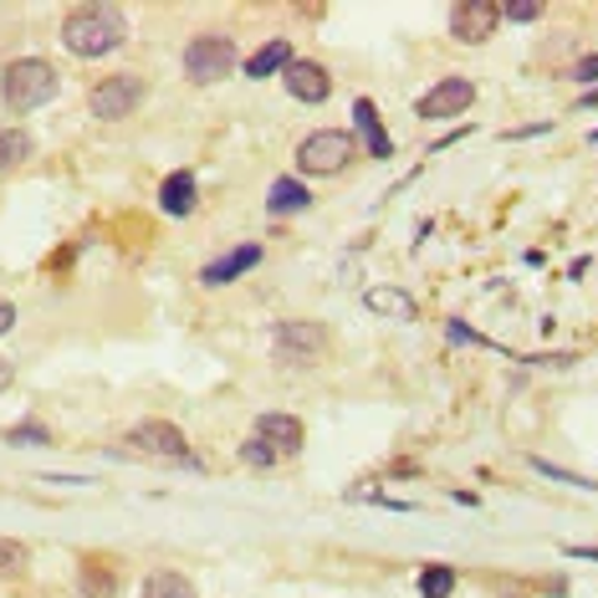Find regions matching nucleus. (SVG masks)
<instances>
[{
	"instance_id": "nucleus-23",
	"label": "nucleus",
	"mask_w": 598,
	"mask_h": 598,
	"mask_svg": "<svg viewBox=\"0 0 598 598\" xmlns=\"http://www.w3.org/2000/svg\"><path fill=\"white\" fill-rule=\"evenodd\" d=\"M31 553L21 543H11V537H0V578H11V573H27Z\"/></svg>"
},
{
	"instance_id": "nucleus-8",
	"label": "nucleus",
	"mask_w": 598,
	"mask_h": 598,
	"mask_svg": "<svg viewBox=\"0 0 598 598\" xmlns=\"http://www.w3.org/2000/svg\"><path fill=\"white\" fill-rule=\"evenodd\" d=\"M496 21H502V6L496 0H461L451 11V37L465 41V47H476V41L496 37Z\"/></svg>"
},
{
	"instance_id": "nucleus-21",
	"label": "nucleus",
	"mask_w": 598,
	"mask_h": 598,
	"mask_svg": "<svg viewBox=\"0 0 598 598\" xmlns=\"http://www.w3.org/2000/svg\"><path fill=\"white\" fill-rule=\"evenodd\" d=\"M113 588H118V578H113L103 563H82V594L87 598H113Z\"/></svg>"
},
{
	"instance_id": "nucleus-16",
	"label": "nucleus",
	"mask_w": 598,
	"mask_h": 598,
	"mask_svg": "<svg viewBox=\"0 0 598 598\" xmlns=\"http://www.w3.org/2000/svg\"><path fill=\"white\" fill-rule=\"evenodd\" d=\"M369 312H379V318H414V297L410 292H399V287H369Z\"/></svg>"
},
{
	"instance_id": "nucleus-22",
	"label": "nucleus",
	"mask_w": 598,
	"mask_h": 598,
	"mask_svg": "<svg viewBox=\"0 0 598 598\" xmlns=\"http://www.w3.org/2000/svg\"><path fill=\"white\" fill-rule=\"evenodd\" d=\"M240 461L251 465V471H271V465H277V451H271L261 435H251L246 445H240Z\"/></svg>"
},
{
	"instance_id": "nucleus-29",
	"label": "nucleus",
	"mask_w": 598,
	"mask_h": 598,
	"mask_svg": "<svg viewBox=\"0 0 598 598\" xmlns=\"http://www.w3.org/2000/svg\"><path fill=\"white\" fill-rule=\"evenodd\" d=\"M578 107H598V93H588V97H584V103H578Z\"/></svg>"
},
{
	"instance_id": "nucleus-5",
	"label": "nucleus",
	"mask_w": 598,
	"mask_h": 598,
	"mask_svg": "<svg viewBox=\"0 0 598 598\" xmlns=\"http://www.w3.org/2000/svg\"><path fill=\"white\" fill-rule=\"evenodd\" d=\"M144 97H148V87H144V78H138V72H113V78H103L93 87L87 107H93V118L118 123V118H128V113H138V103H144Z\"/></svg>"
},
{
	"instance_id": "nucleus-24",
	"label": "nucleus",
	"mask_w": 598,
	"mask_h": 598,
	"mask_svg": "<svg viewBox=\"0 0 598 598\" xmlns=\"http://www.w3.org/2000/svg\"><path fill=\"white\" fill-rule=\"evenodd\" d=\"M6 440H11V445H47V440H52V435H47V430H41V425H16Z\"/></svg>"
},
{
	"instance_id": "nucleus-27",
	"label": "nucleus",
	"mask_w": 598,
	"mask_h": 598,
	"mask_svg": "<svg viewBox=\"0 0 598 598\" xmlns=\"http://www.w3.org/2000/svg\"><path fill=\"white\" fill-rule=\"evenodd\" d=\"M11 328H16V307L0 302V332H11Z\"/></svg>"
},
{
	"instance_id": "nucleus-13",
	"label": "nucleus",
	"mask_w": 598,
	"mask_h": 598,
	"mask_svg": "<svg viewBox=\"0 0 598 598\" xmlns=\"http://www.w3.org/2000/svg\"><path fill=\"white\" fill-rule=\"evenodd\" d=\"M195 205H199V189H195V174L189 169L169 174V179L159 185V210L164 215H195Z\"/></svg>"
},
{
	"instance_id": "nucleus-28",
	"label": "nucleus",
	"mask_w": 598,
	"mask_h": 598,
	"mask_svg": "<svg viewBox=\"0 0 598 598\" xmlns=\"http://www.w3.org/2000/svg\"><path fill=\"white\" fill-rule=\"evenodd\" d=\"M11 379H16V369H11V359L0 353V389H11Z\"/></svg>"
},
{
	"instance_id": "nucleus-2",
	"label": "nucleus",
	"mask_w": 598,
	"mask_h": 598,
	"mask_svg": "<svg viewBox=\"0 0 598 598\" xmlns=\"http://www.w3.org/2000/svg\"><path fill=\"white\" fill-rule=\"evenodd\" d=\"M56 87H62V78H56V66L41 62V56H21V62H11L6 66V78H0L6 107H16V113H37V107H47L56 97Z\"/></svg>"
},
{
	"instance_id": "nucleus-30",
	"label": "nucleus",
	"mask_w": 598,
	"mask_h": 598,
	"mask_svg": "<svg viewBox=\"0 0 598 598\" xmlns=\"http://www.w3.org/2000/svg\"><path fill=\"white\" fill-rule=\"evenodd\" d=\"M502 598H527V594H502Z\"/></svg>"
},
{
	"instance_id": "nucleus-10",
	"label": "nucleus",
	"mask_w": 598,
	"mask_h": 598,
	"mask_svg": "<svg viewBox=\"0 0 598 598\" xmlns=\"http://www.w3.org/2000/svg\"><path fill=\"white\" fill-rule=\"evenodd\" d=\"M281 82H287V93L297 103H328V93H332V78L322 62H292L281 72Z\"/></svg>"
},
{
	"instance_id": "nucleus-18",
	"label": "nucleus",
	"mask_w": 598,
	"mask_h": 598,
	"mask_svg": "<svg viewBox=\"0 0 598 598\" xmlns=\"http://www.w3.org/2000/svg\"><path fill=\"white\" fill-rule=\"evenodd\" d=\"M451 594H455L451 563H425V568H420V598H451Z\"/></svg>"
},
{
	"instance_id": "nucleus-15",
	"label": "nucleus",
	"mask_w": 598,
	"mask_h": 598,
	"mask_svg": "<svg viewBox=\"0 0 598 598\" xmlns=\"http://www.w3.org/2000/svg\"><path fill=\"white\" fill-rule=\"evenodd\" d=\"M297 56H292V47H287V41H266L261 52L251 56V62H246V78L251 82H266V78H277V72H287V66H292Z\"/></svg>"
},
{
	"instance_id": "nucleus-11",
	"label": "nucleus",
	"mask_w": 598,
	"mask_h": 598,
	"mask_svg": "<svg viewBox=\"0 0 598 598\" xmlns=\"http://www.w3.org/2000/svg\"><path fill=\"white\" fill-rule=\"evenodd\" d=\"M261 246H240V251H230V256H220V261H210L205 271H199V281L205 287H230L236 277H246L251 266H261Z\"/></svg>"
},
{
	"instance_id": "nucleus-3",
	"label": "nucleus",
	"mask_w": 598,
	"mask_h": 598,
	"mask_svg": "<svg viewBox=\"0 0 598 598\" xmlns=\"http://www.w3.org/2000/svg\"><path fill=\"white\" fill-rule=\"evenodd\" d=\"M348 159H359V138L343 128H318L297 144V169L302 174H343Z\"/></svg>"
},
{
	"instance_id": "nucleus-1",
	"label": "nucleus",
	"mask_w": 598,
	"mask_h": 598,
	"mask_svg": "<svg viewBox=\"0 0 598 598\" xmlns=\"http://www.w3.org/2000/svg\"><path fill=\"white\" fill-rule=\"evenodd\" d=\"M62 41L66 52L78 56H107L128 41V21H123L118 6H78L62 21Z\"/></svg>"
},
{
	"instance_id": "nucleus-6",
	"label": "nucleus",
	"mask_w": 598,
	"mask_h": 598,
	"mask_svg": "<svg viewBox=\"0 0 598 598\" xmlns=\"http://www.w3.org/2000/svg\"><path fill=\"white\" fill-rule=\"evenodd\" d=\"M328 353V328L312 318H287L277 322V359L292 363V369H307Z\"/></svg>"
},
{
	"instance_id": "nucleus-14",
	"label": "nucleus",
	"mask_w": 598,
	"mask_h": 598,
	"mask_svg": "<svg viewBox=\"0 0 598 598\" xmlns=\"http://www.w3.org/2000/svg\"><path fill=\"white\" fill-rule=\"evenodd\" d=\"M353 128L363 133V144H369L373 159H389V154H394V144H389L384 123H379V107H373L369 97H359V103H353Z\"/></svg>"
},
{
	"instance_id": "nucleus-7",
	"label": "nucleus",
	"mask_w": 598,
	"mask_h": 598,
	"mask_svg": "<svg viewBox=\"0 0 598 598\" xmlns=\"http://www.w3.org/2000/svg\"><path fill=\"white\" fill-rule=\"evenodd\" d=\"M471 103H476V82H471V78H440L435 87L420 97L414 113L435 123V118H455V113H465Z\"/></svg>"
},
{
	"instance_id": "nucleus-20",
	"label": "nucleus",
	"mask_w": 598,
	"mask_h": 598,
	"mask_svg": "<svg viewBox=\"0 0 598 598\" xmlns=\"http://www.w3.org/2000/svg\"><path fill=\"white\" fill-rule=\"evenodd\" d=\"M144 598H199V594L179 578V573H154V578L144 584Z\"/></svg>"
},
{
	"instance_id": "nucleus-9",
	"label": "nucleus",
	"mask_w": 598,
	"mask_h": 598,
	"mask_svg": "<svg viewBox=\"0 0 598 598\" xmlns=\"http://www.w3.org/2000/svg\"><path fill=\"white\" fill-rule=\"evenodd\" d=\"M128 445H138L144 455H164V461H179V465L189 461V440L179 435L169 420H148V425H138V430L128 435ZM189 465H195V461H189Z\"/></svg>"
},
{
	"instance_id": "nucleus-19",
	"label": "nucleus",
	"mask_w": 598,
	"mask_h": 598,
	"mask_svg": "<svg viewBox=\"0 0 598 598\" xmlns=\"http://www.w3.org/2000/svg\"><path fill=\"white\" fill-rule=\"evenodd\" d=\"M31 154H37L31 133H21V128H6V133H0V174L16 169V164H27Z\"/></svg>"
},
{
	"instance_id": "nucleus-17",
	"label": "nucleus",
	"mask_w": 598,
	"mask_h": 598,
	"mask_svg": "<svg viewBox=\"0 0 598 598\" xmlns=\"http://www.w3.org/2000/svg\"><path fill=\"white\" fill-rule=\"evenodd\" d=\"M312 205V195H307L297 179H277V185L266 189V210L271 215H297V210H307Z\"/></svg>"
},
{
	"instance_id": "nucleus-26",
	"label": "nucleus",
	"mask_w": 598,
	"mask_h": 598,
	"mask_svg": "<svg viewBox=\"0 0 598 598\" xmlns=\"http://www.w3.org/2000/svg\"><path fill=\"white\" fill-rule=\"evenodd\" d=\"M573 82H598V56H584V62L573 66Z\"/></svg>"
},
{
	"instance_id": "nucleus-4",
	"label": "nucleus",
	"mask_w": 598,
	"mask_h": 598,
	"mask_svg": "<svg viewBox=\"0 0 598 598\" xmlns=\"http://www.w3.org/2000/svg\"><path fill=\"white\" fill-rule=\"evenodd\" d=\"M236 37H220V31H210V37H195L185 47V78L199 82V87H210V82H226L230 72H236Z\"/></svg>"
},
{
	"instance_id": "nucleus-25",
	"label": "nucleus",
	"mask_w": 598,
	"mask_h": 598,
	"mask_svg": "<svg viewBox=\"0 0 598 598\" xmlns=\"http://www.w3.org/2000/svg\"><path fill=\"white\" fill-rule=\"evenodd\" d=\"M506 21H537L543 16V6H532V0H512V6H502Z\"/></svg>"
},
{
	"instance_id": "nucleus-12",
	"label": "nucleus",
	"mask_w": 598,
	"mask_h": 598,
	"mask_svg": "<svg viewBox=\"0 0 598 598\" xmlns=\"http://www.w3.org/2000/svg\"><path fill=\"white\" fill-rule=\"evenodd\" d=\"M256 435H261L277 455L302 451V420H292V414H261V420H256Z\"/></svg>"
}]
</instances>
